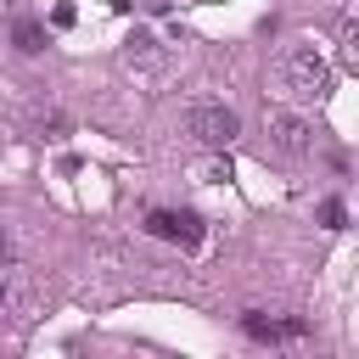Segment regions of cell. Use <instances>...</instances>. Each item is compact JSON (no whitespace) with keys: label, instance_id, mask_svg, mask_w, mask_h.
<instances>
[{"label":"cell","instance_id":"2","mask_svg":"<svg viewBox=\"0 0 359 359\" xmlns=\"http://www.w3.org/2000/svg\"><path fill=\"white\" fill-rule=\"evenodd\" d=\"M185 129H191L208 151H224V146L241 135V118H236L224 101H196V107L185 112Z\"/></svg>","mask_w":359,"mask_h":359},{"label":"cell","instance_id":"11","mask_svg":"<svg viewBox=\"0 0 359 359\" xmlns=\"http://www.w3.org/2000/svg\"><path fill=\"white\" fill-rule=\"evenodd\" d=\"M11 6H17V0H0V17H6V11H11Z\"/></svg>","mask_w":359,"mask_h":359},{"label":"cell","instance_id":"6","mask_svg":"<svg viewBox=\"0 0 359 359\" xmlns=\"http://www.w3.org/2000/svg\"><path fill=\"white\" fill-rule=\"evenodd\" d=\"M11 39H17V50H22V56H39V50L50 45V34H45V22H34V17H22V22L11 28Z\"/></svg>","mask_w":359,"mask_h":359},{"label":"cell","instance_id":"9","mask_svg":"<svg viewBox=\"0 0 359 359\" xmlns=\"http://www.w3.org/2000/svg\"><path fill=\"white\" fill-rule=\"evenodd\" d=\"M342 219H348V208H342L337 196H325V202H320V224H325V230H342Z\"/></svg>","mask_w":359,"mask_h":359},{"label":"cell","instance_id":"10","mask_svg":"<svg viewBox=\"0 0 359 359\" xmlns=\"http://www.w3.org/2000/svg\"><path fill=\"white\" fill-rule=\"evenodd\" d=\"M0 320H11V286L0 280Z\"/></svg>","mask_w":359,"mask_h":359},{"label":"cell","instance_id":"1","mask_svg":"<svg viewBox=\"0 0 359 359\" xmlns=\"http://www.w3.org/2000/svg\"><path fill=\"white\" fill-rule=\"evenodd\" d=\"M280 84H286L297 101H320V95L331 90V67H325V56H320L314 45H292V50L280 56Z\"/></svg>","mask_w":359,"mask_h":359},{"label":"cell","instance_id":"5","mask_svg":"<svg viewBox=\"0 0 359 359\" xmlns=\"http://www.w3.org/2000/svg\"><path fill=\"white\" fill-rule=\"evenodd\" d=\"M269 140H275L286 157H303V151L314 146V129H309L303 118H292V112H269Z\"/></svg>","mask_w":359,"mask_h":359},{"label":"cell","instance_id":"7","mask_svg":"<svg viewBox=\"0 0 359 359\" xmlns=\"http://www.w3.org/2000/svg\"><path fill=\"white\" fill-rule=\"evenodd\" d=\"M191 174H196L202 185H224V180H230L236 168H230V157H224V151H208V157H202V163H196Z\"/></svg>","mask_w":359,"mask_h":359},{"label":"cell","instance_id":"3","mask_svg":"<svg viewBox=\"0 0 359 359\" xmlns=\"http://www.w3.org/2000/svg\"><path fill=\"white\" fill-rule=\"evenodd\" d=\"M146 230L163 236V241H174V247H185V252L202 247V236H208L202 230V213H191V208H151L146 213Z\"/></svg>","mask_w":359,"mask_h":359},{"label":"cell","instance_id":"4","mask_svg":"<svg viewBox=\"0 0 359 359\" xmlns=\"http://www.w3.org/2000/svg\"><path fill=\"white\" fill-rule=\"evenodd\" d=\"M241 331H247L252 342H297V337H309V320H269V314L247 309V314H241Z\"/></svg>","mask_w":359,"mask_h":359},{"label":"cell","instance_id":"8","mask_svg":"<svg viewBox=\"0 0 359 359\" xmlns=\"http://www.w3.org/2000/svg\"><path fill=\"white\" fill-rule=\"evenodd\" d=\"M123 62H157V39L151 34H129L123 39Z\"/></svg>","mask_w":359,"mask_h":359}]
</instances>
